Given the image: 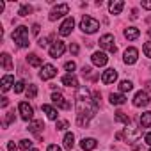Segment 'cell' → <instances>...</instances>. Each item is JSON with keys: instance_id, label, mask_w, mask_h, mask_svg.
I'll return each instance as SVG.
<instances>
[{"instance_id": "cell-23", "label": "cell", "mask_w": 151, "mask_h": 151, "mask_svg": "<svg viewBox=\"0 0 151 151\" xmlns=\"http://www.w3.org/2000/svg\"><path fill=\"white\" fill-rule=\"evenodd\" d=\"M0 60H2V68H4V69H7V71L13 69V62H11V55H9V53H2Z\"/></svg>"}, {"instance_id": "cell-50", "label": "cell", "mask_w": 151, "mask_h": 151, "mask_svg": "<svg viewBox=\"0 0 151 151\" xmlns=\"http://www.w3.org/2000/svg\"><path fill=\"white\" fill-rule=\"evenodd\" d=\"M149 151H151V147H149Z\"/></svg>"}, {"instance_id": "cell-17", "label": "cell", "mask_w": 151, "mask_h": 151, "mask_svg": "<svg viewBox=\"0 0 151 151\" xmlns=\"http://www.w3.org/2000/svg\"><path fill=\"white\" fill-rule=\"evenodd\" d=\"M123 7H124V2H123V0H112V2L109 4V11H110V14H121Z\"/></svg>"}, {"instance_id": "cell-39", "label": "cell", "mask_w": 151, "mask_h": 151, "mask_svg": "<svg viewBox=\"0 0 151 151\" xmlns=\"http://www.w3.org/2000/svg\"><path fill=\"white\" fill-rule=\"evenodd\" d=\"M37 43H39V46H41V48H46V46H48V39H46V37H41Z\"/></svg>"}, {"instance_id": "cell-21", "label": "cell", "mask_w": 151, "mask_h": 151, "mask_svg": "<svg viewBox=\"0 0 151 151\" xmlns=\"http://www.w3.org/2000/svg\"><path fill=\"white\" fill-rule=\"evenodd\" d=\"M0 86H2V91H9L11 86H14V78L11 77V75H6V77H2V82H0Z\"/></svg>"}, {"instance_id": "cell-24", "label": "cell", "mask_w": 151, "mask_h": 151, "mask_svg": "<svg viewBox=\"0 0 151 151\" xmlns=\"http://www.w3.org/2000/svg\"><path fill=\"white\" fill-rule=\"evenodd\" d=\"M109 100H110V103H112V105H123V103L126 101V98H124L123 94H114V93L109 96Z\"/></svg>"}, {"instance_id": "cell-2", "label": "cell", "mask_w": 151, "mask_h": 151, "mask_svg": "<svg viewBox=\"0 0 151 151\" xmlns=\"http://www.w3.org/2000/svg\"><path fill=\"white\" fill-rule=\"evenodd\" d=\"M13 41L20 46V48H27L29 46V29L25 25H20L14 29L13 32Z\"/></svg>"}, {"instance_id": "cell-7", "label": "cell", "mask_w": 151, "mask_h": 151, "mask_svg": "<svg viewBox=\"0 0 151 151\" xmlns=\"http://www.w3.org/2000/svg\"><path fill=\"white\" fill-rule=\"evenodd\" d=\"M73 27H75V20H73V16H68V18L62 22V25L59 27V34H60L62 37H66V36H69V34H71Z\"/></svg>"}, {"instance_id": "cell-37", "label": "cell", "mask_w": 151, "mask_h": 151, "mask_svg": "<svg viewBox=\"0 0 151 151\" xmlns=\"http://www.w3.org/2000/svg\"><path fill=\"white\" fill-rule=\"evenodd\" d=\"M64 68H66V71L73 73V71H75V68H77V64H75L73 60H69V62H66V64H64Z\"/></svg>"}, {"instance_id": "cell-32", "label": "cell", "mask_w": 151, "mask_h": 151, "mask_svg": "<svg viewBox=\"0 0 151 151\" xmlns=\"http://www.w3.org/2000/svg\"><path fill=\"white\" fill-rule=\"evenodd\" d=\"M27 96H29V98H36V96H37V87H36L34 84L29 86V89H27Z\"/></svg>"}, {"instance_id": "cell-33", "label": "cell", "mask_w": 151, "mask_h": 151, "mask_svg": "<svg viewBox=\"0 0 151 151\" xmlns=\"http://www.w3.org/2000/svg\"><path fill=\"white\" fill-rule=\"evenodd\" d=\"M55 128H57V130H66V128H69V123H68L66 119H59V121L55 123Z\"/></svg>"}, {"instance_id": "cell-19", "label": "cell", "mask_w": 151, "mask_h": 151, "mask_svg": "<svg viewBox=\"0 0 151 151\" xmlns=\"http://www.w3.org/2000/svg\"><path fill=\"white\" fill-rule=\"evenodd\" d=\"M139 36H140V30H139L137 27H128V29H124V37H126L128 41L137 39Z\"/></svg>"}, {"instance_id": "cell-22", "label": "cell", "mask_w": 151, "mask_h": 151, "mask_svg": "<svg viewBox=\"0 0 151 151\" xmlns=\"http://www.w3.org/2000/svg\"><path fill=\"white\" fill-rule=\"evenodd\" d=\"M139 123H140L142 128H149V126H151V112H144V114H140Z\"/></svg>"}, {"instance_id": "cell-36", "label": "cell", "mask_w": 151, "mask_h": 151, "mask_svg": "<svg viewBox=\"0 0 151 151\" xmlns=\"http://www.w3.org/2000/svg\"><path fill=\"white\" fill-rule=\"evenodd\" d=\"M13 121H14V112H7V116H6V121H4V126L11 124Z\"/></svg>"}, {"instance_id": "cell-25", "label": "cell", "mask_w": 151, "mask_h": 151, "mask_svg": "<svg viewBox=\"0 0 151 151\" xmlns=\"http://www.w3.org/2000/svg\"><path fill=\"white\" fill-rule=\"evenodd\" d=\"M41 128H45V123H43L41 119H37V121H32V123L29 124V132H32V133H37Z\"/></svg>"}, {"instance_id": "cell-34", "label": "cell", "mask_w": 151, "mask_h": 151, "mask_svg": "<svg viewBox=\"0 0 151 151\" xmlns=\"http://www.w3.org/2000/svg\"><path fill=\"white\" fill-rule=\"evenodd\" d=\"M23 89H25V82H23V80H20V82L14 84V93H16V94L23 93Z\"/></svg>"}, {"instance_id": "cell-44", "label": "cell", "mask_w": 151, "mask_h": 151, "mask_svg": "<svg viewBox=\"0 0 151 151\" xmlns=\"http://www.w3.org/2000/svg\"><path fill=\"white\" fill-rule=\"evenodd\" d=\"M7 149H9V151H16V146H14V142H7Z\"/></svg>"}, {"instance_id": "cell-3", "label": "cell", "mask_w": 151, "mask_h": 151, "mask_svg": "<svg viewBox=\"0 0 151 151\" xmlns=\"http://www.w3.org/2000/svg\"><path fill=\"white\" fill-rule=\"evenodd\" d=\"M80 29H82V32H86V34H94V32L100 29V23H98V20H94V18H91V16H84L82 22H80Z\"/></svg>"}, {"instance_id": "cell-16", "label": "cell", "mask_w": 151, "mask_h": 151, "mask_svg": "<svg viewBox=\"0 0 151 151\" xmlns=\"http://www.w3.org/2000/svg\"><path fill=\"white\" fill-rule=\"evenodd\" d=\"M96 146H98V140L93 139V137H87V139H82V140H80V147H82L84 151H93Z\"/></svg>"}, {"instance_id": "cell-35", "label": "cell", "mask_w": 151, "mask_h": 151, "mask_svg": "<svg viewBox=\"0 0 151 151\" xmlns=\"http://www.w3.org/2000/svg\"><path fill=\"white\" fill-rule=\"evenodd\" d=\"M142 50H144V53H146V57H149V59H151V41H147V43H144V46H142Z\"/></svg>"}, {"instance_id": "cell-12", "label": "cell", "mask_w": 151, "mask_h": 151, "mask_svg": "<svg viewBox=\"0 0 151 151\" xmlns=\"http://www.w3.org/2000/svg\"><path fill=\"white\" fill-rule=\"evenodd\" d=\"M133 105H135V107H146V105H149V96H147V93H146V91L135 93V96H133Z\"/></svg>"}, {"instance_id": "cell-41", "label": "cell", "mask_w": 151, "mask_h": 151, "mask_svg": "<svg viewBox=\"0 0 151 151\" xmlns=\"http://www.w3.org/2000/svg\"><path fill=\"white\" fill-rule=\"evenodd\" d=\"M46 151H62V149H60V147H59V146H57V144H50V146H48V149H46Z\"/></svg>"}, {"instance_id": "cell-45", "label": "cell", "mask_w": 151, "mask_h": 151, "mask_svg": "<svg viewBox=\"0 0 151 151\" xmlns=\"http://www.w3.org/2000/svg\"><path fill=\"white\" fill-rule=\"evenodd\" d=\"M144 140H146V144H149V146H151V132H149V133H146Z\"/></svg>"}, {"instance_id": "cell-46", "label": "cell", "mask_w": 151, "mask_h": 151, "mask_svg": "<svg viewBox=\"0 0 151 151\" xmlns=\"http://www.w3.org/2000/svg\"><path fill=\"white\" fill-rule=\"evenodd\" d=\"M0 100H2V101H0V105H2V107H7V103H9V101H7V98H6V96H4V98H0Z\"/></svg>"}, {"instance_id": "cell-14", "label": "cell", "mask_w": 151, "mask_h": 151, "mask_svg": "<svg viewBox=\"0 0 151 151\" xmlns=\"http://www.w3.org/2000/svg\"><path fill=\"white\" fill-rule=\"evenodd\" d=\"M116 80H117V71H116L114 68L103 71V75H101V82H103V84H114Z\"/></svg>"}, {"instance_id": "cell-5", "label": "cell", "mask_w": 151, "mask_h": 151, "mask_svg": "<svg viewBox=\"0 0 151 151\" xmlns=\"http://www.w3.org/2000/svg\"><path fill=\"white\" fill-rule=\"evenodd\" d=\"M69 13V6L68 4H59V6H55L52 11H50V22H55V20H59V18H62L64 14H68Z\"/></svg>"}, {"instance_id": "cell-15", "label": "cell", "mask_w": 151, "mask_h": 151, "mask_svg": "<svg viewBox=\"0 0 151 151\" xmlns=\"http://www.w3.org/2000/svg\"><path fill=\"white\" fill-rule=\"evenodd\" d=\"M60 82H62V86H68V87H78V78L75 77L73 73H68V75H64Z\"/></svg>"}, {"instance_id": "cell-30", "label": "cell", "mask_w": 151, "mask_h": 151, "mask_svg": "<svg viewBox=\"0 0 151 151\" xmlns=\"http://www.w3.org/2000/svg\"><path fill=\"white\" fill-rule=\"evenodd\" d=\"M30 13H32V6H29V4H23V6L20 7V11H18L20 16H29Z\"/></svg>"}, {"instance_id": "cell-31", "label": "cell", "mask_w": 151, "mask_h": 151, "mask_svg": "<svg viewBox=\"0 0 151 151\" xmlns=\"http://www.w3.org/2000/svg\"><path fill=\"white\" fill-rule=\"evenodd\" d=\"M20 147H22V149H25V151H30V149H32V140H29V139L20 140Z\"/></svg>"}, {"instance_id": "cell-43", "label": "cell", "mask_w": 151, "mask_h": 151, "mask_svg": "<svg viewBox=\"0 0 151 151\" xmlns=\"http://www.w3.org/2000/svg\"><path fill=\"white\" fill-rule=\"evenodd\" d=\"M39 29H41V27H39L37 23H34V25H32V34H36V36H37V34H39Z\"/></svg>"}, {"instance_id": "cell-9", "label": "cell", "mask_w": 151, "mask_h": 151, "mask_svg": "<svg viewBox=\"0 0 151 151\" xmlns=\"http://www.w3.org/2000/svg\"><path fill=\"white\" fill-rule=\"evenodd\" d=\"M57 75V68L55 66H52V64H43V68H41V71H39V77L43 78V80H50V78H53Z\"/></svg>"}, {"instance_id": "cell-20", "label": "cell", "mask_w": 151, "mask_h": 151, "mask_svg": "<svg viewBox=\"0 0 151 151\" xmlns=\"http://www.w3.org/2000/svg\"><path fill=\"white\" fill-rule=\"evenodd\" d=\"M41 109H43V112L46 114L48 119H52V121H59V119H57V110H55L52 105H43Z\"/></svg>"}, {"instance_id": "cell-8", "label": "cell", "mask_w": 151, "mask_h": 151, "mask_svg": "<svg viewBox=\"0 0 151 151\" xmlns=\"http://www.w3.org/2000/svg\"><path fill=\"white\" fill-rule=\"evenodd\" d=\"M64 52H66V45H64L62 41H53V45L48 48V53H50V57H53V59L60 57Z\"/></svg>"}, {"instance_id": "cell-1", "label": "cell", "mask_w": 151, "mask_h": 151, "mask_svg": "<svg viewBox=\"0 0 151 151\" xmlns=\"http://www.w3.org/2000/svg\"><path fill=\"white\" fill-rule=\"evenodd\" d=\"M96 105L91 103V101H77V116L78 117H86V119H91L94 117L96 114Z\"/></svg>"}, {"instance_id": "cell-11", "label": "cell", "mask_w": 151, "mask_h": 151, "mask_svg": "<svg viewBox=\"0 0 151 151\" xmlns=\"http://www.w3.org/2000/svg\"><path fill=\"white\" fill-rule=\"evenodd\" d=\"M52 101H53V105H57L59 109H64V110L71 109V103H69L60 93H53V94H52Z\"/></svg>"}, {"instance_id": "cell-47", "label": "cell", "mask_w": 151, "mask_h": 151, "mask_svg": "<svg viewBox=\"0 0 151 151\" xmlns=\"http://www.w3.org/2000/svg\"><path fill=\"white\" fill-rule=\"evenodd\" d=\"M147 91H151V80L146 82V93H147Z\"/></svg>"}, {"instance_id": "cell-38", "label": "cell", "mask_w": 151, "mask_h": 151, "mask_svg": "<svg viewBox=\"0 0 151 151\" xmlns=\"http://www.w3.org/2000/svg\"><path fill=\"white\" fill-rule=\"evenodd\" d=\"M69 52H71L73 55H77V53H78V45H75V43H73V45L69 46Z\"/></svg>"}, {"instance_id": "cell-6", "label": "cell", "mask_w": 151, "mask_h": 151, "mask_svg": "<svg viewBox=\"0 0 151 151\" xmlns=\"http://www.w3.org/2000/svg\"><path fill=\"white\" fill-rule=\"evenodd\" d=\"M18 110H20L22 119H25V121H32V117H34V109H32L27 101H22V103L18 105Z\"/></svg>"}, {"instance_id": "cell-26", "label": "cell", "mask_w": 151, "mask_h": 151, "mask_svg": "<svg viewBox=\"0 0 151 151\" xmlns=\"http://www.w3.org/2000/svg\"><path fill=\"white\" fill-rule=\"evenodd\" d=\"M73 146H75V135L73 133H66L64 135V147L66 149H73Z\"/></svg>"}, {"instance_id": "cell-4", "label": "cell", "mask_w": 151, "mask_h": 151, "mask_svg": "<svg viewBox=\"0 0 151 151\" xmlns=\"http://www.w3.org/2000/svg\"><path fill=\"white\" fill-rule=\"evenodd\" d=\"M100 46L103 48V50H107V52H110V53H116V45H114V36L112 34H103L101 37H100Z\"/></svg>"}, {"instance_id": "cell-10", "label": "cell", "mask_w": 151, "mask_h": 151, "mask_svg": "<svg viewBox=\"0 0 151 151\" xmlns=\"http://www.w3.org/2000/svg\"><path fill=\"white\" fill-rule=\"evenodd\" d=\"M137 59H139V50L137 48H133V46H130V48H126V52H124V55H123V60H124V64H135L137 62Z\"/></svg>"}, {"instance_id": "cell-13", "label": "cell", "mask_w": 151, "mask_h": 151, "mask_svg": "<svg viewBox=\"0 0 151 151\" xmlns=\"http://www.w3.org/2000/svg\"><path fill=\"white\" fill-rule=\"evenodd\" d=\"M91 60H93V64H94V66L101 68V66H105V64L109 62V57H107V53H105V52H94V53H93V57H91Z\"/></svg>"}, {"instance_id": "cell-27", "label": "cell", "mask_w": 151, "mask_h": 151, "mask_svg": "<svg viewBox=\"0 0 151 151\" xmlns=\"http://www.w3.org/2000/svg\"><path fill=\"white\" fill-rule=\"evenodd\" d=\"M133 89V84L130 82V80H123V82H119V91H121V94L123 93H130Z\"/></svg>"}, {"instance_id": "cell-48", "label": "cell", "mask_w": 151, "mask_h": 151, "mask_svg": "<svg viewBox=\"0 0 151 151\" xmlns=\"http://www.w3.org/2000/svg\"><path fill=\"white\" fill-rule=\"evenodd\" d=\"M147 34H149V37H151V29H149V30H147Z\"/></svg>"}, {"instance_id": "cell-40", "label": "cell", "mask_w": 151, "mask_h": 151, "mask_svg": "<svg viewBox=\"0 0 151 151\" xmlns=\"http://www.w3.org/2000/svg\"><path fill=\"white\" fill-rule=\"evenodd\" d=\"M140 6H142V9H151V2H147V0H142V2H140Z\"/></svg>"}, {"instance_id": "cell-29", "label": "cell", "mask_w": 151, "mask_h": 151, "mask_svg": "<svg viewBox=\"0 0 151 151\" xmlns=\"http://www.w3.org/2000/svg\"><path fill=\"white\" fill-rule=\"evenodd\" d=\"M27 60H29V64H30V66H34V68H39V66H41V62H43L36 53H30V55L27 57Z\"/></svg>"}, {"instance_id": "cell-49", "label": "cell", "mask_w": 151, "mask_h": 151, "mask_svg": "<svg viewBox=\"0 0 151 151\" xmlns=\"http://www.w3.org/2000/svg\"><path fill=\"white\" fill-rule=\"evenodd\" d=\"M30 151H37V149H30Z\"/></svg>"}, {"instance_id": "cell-28", "label": "cell", "mask_w": 151, "mask_h": 151, "mask_svg": "<svg viewBox=\"0 0 151 151\" xmlns=\"http://www.w3.org/2000/svg\"><path fill=\"white\" fill-rule=\"evenodd\" d=\"M116 121H119V123H123V124L130 126V117H128L124 112H121V110H117V112H116Z\"/></svg>"}, {"instance_id": "cell-42", "label": "cell", "mask_w": 151, "mask_h": 151, "mask_svg": "<svg viewBox=\"0 0 151 151\" xmlns=\"http://www.w3.org/2000/svg\"><path fill=\"white\" fill-rule=\"evenodd\" d=\"M82 75H84V77H86V75H91V68L89 66H84L82 68Z\"/></svg>"}, {"instance_id": "cell-18", "label": "cell", "mask_w": 151, "mask_h": 151, "mask_svg": "<svg viewBox=\"0 0 151 151\" xmlns=\"http://www.w3.org/2000/svg\"><path fill=\"white\" fill-rule=\"evenodd\" d=\"M89 96H91V93H89L87 87H78V89H77V96H75V100H77V101H91Z\"/></svg>"}]
</instances>
